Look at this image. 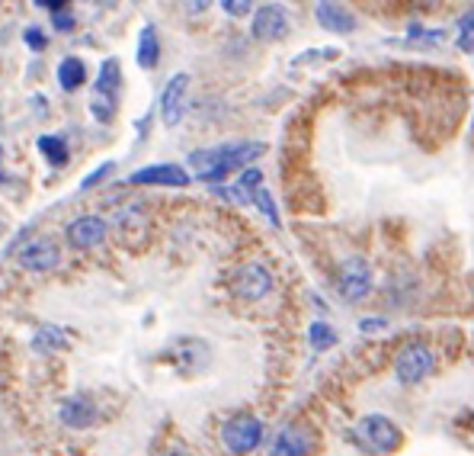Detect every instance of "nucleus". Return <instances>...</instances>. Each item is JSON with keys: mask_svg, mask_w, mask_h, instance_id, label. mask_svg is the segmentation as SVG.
I'll return each mask as SVG.
<instances>
[{"mask_svg": "<svg viewBox=\"0 0 474 456\" xmlns=\"http://www.w3.org/2000/svg\"><path fill=\"white\" fill-rule=\"evenodd\" d=\"M266 151V145L260 142H228L218 145V148H205V151H193L189 155V165L199 167V177L209 183L221 181L231 171H241V167L254 165L260 155Z\"/></svg>", "mask_w": 474, "mask_h": 456, "instance_id": "f257e3e1", "label": "nucleus"}, {"mask_svg": "<svg viewBox=\"0 0 474 456\" xmlns=\"http://www.w3.org/2000/svg\"><path fill=\"white\" fill-rule=\"evenodd\" d=\"M356 443L366 450V453L388 456L404 443V434H401V427H397L388 415H366L356 425Z\"/></svg>", "mask_w": 474, "mask_h": 456, "instance_id": "f03ea898", "label": "nucleus"}, {"mask_svg": "<svg viewBox=\"0 0 474 456\" xmlns=\"http://www.w3.org/2000/svg\"><path fill=\"white\" fill-rule=\"evenodd\" d=\"M436 370V354L433 347L423 341H411L397 350L395 357V379L401 385H420L423 379H429Z\"/></svg>", "mask_w": 474, "mask_h": 456, "instance_id": "7ed1b4c3", "label": "nucleus"}, {"mask_svg": "<svg viewBox=\"0 0 474 456\" xmlns=\"http://www.w3.org/2000/svg\"><path fill=\"white\" fill-rule=\"evenodd\" d=\"M372 264H369L366 258H359V254H353V258H346L340 264V270H337V290H340V296L346 302H362L372 292Z\"/></svg>", "mask_w": 474, "mask_h": 456, "instance_id": "20e7f679", "label": "nucleus"}, {"mask_svg": "<svg viewBox=\"0 0 474 456\" xmlns=\"http://www.w3.org/2000/svg\"><path fill=\"white\" fill-rule=\"evenodd\" d=\"M260 441H263V421L254 415H237L221 427V443L234 456L254 453L260 447Z\"/></svg>", "mask_w": 474, "mask_h": 456, "instance_id": "39448f33", "label": "nucleus"}, {"mask_svg": "<svg viewBox=\"0 0 474 456\" xmlns=\"http://www.w3.org/2000/svg\"><path fill=\"white\" fill-rule=\"evenodd\" d=\"M231 290L241 300H263L266 292L272 290V274L263 264H244V267L234 270Z\"/></svg>", "mask_w": 474, "mask_h": 456, "instance_id": "423d86ee", "label": "nucleus"}, {"mask_svg": "<svg viewBox=\"0 0 474 456\" xmlns=\"http://www.w3.org/2000/svg\"><path fill=\"white\" fill-rule=\"evenodd\" d=\"M132 187H189V173L183 171L179 165H170V161H163V165H148L135 171L129 177Z\"/></svg>", "mask_w": 474, "mask_h": 456, "instance_id": "0eeeda50", "label": "nucleus"}, {"mask_svg": "<svg viewBox=\"0 0 474 456\" xmlns=\"http://www.w3.org/2000/svg\"><path fill=\"white\" fill-rule=\"evenodd\" d=\"M286 32H288L286 10L276 7V4H263V7H257V13H254V39L279 42V39H286Z\"/></svg>", "mask_w": 474, "mask_h": 456, "instance_id": "6e6552de", "label": "nucleus"}, {"mask_svg": "<svg viewBox=\"0 0 474 456\" xmlns=\"http://www.w3.org/2000/svg\"><path fill=\"white\" fill-rule=\"evenodd\" d=\"M187 90H189V74H173L167 80L161 94V116L163 126H177L183 119V106H187Z\"/></svg>", "mask_w": 474, "mask_h": 456, "instance_id": "1a4fd4ad", "label": "nucleus"}, {"mask_svg": "<svg viewBox=\"0 0 474 456\" xmlns=\"http://www.w3.org/2000/svg\"><path fill=\"white\" fill-rule=\"evenodd\" d=\"M312 450L314 437L304 425H286L272 441V456H308Z\"/></svg>", "mask_w": 474, "mask_h": 456, "instance_id": "9d476101", "label": "nucleus"}, {"mask_svg": "<svg viewBox=\"0 0 474 456\" xmlns=\"http://www.w3.org/2000/svg\"><path fill=\"white\" fill-rule=\"evenodd\" d=\"M314 20L320 23V30L337 32V36H346V32L356 30V13L350 7H343V4H330V0L314 7Z\"/></svg>", "mask_w": 474, "mask_h": 456, "instance_id": "9b49d317", "label": "nucleus"}, {"mask_svg": "<svg viewBox=\"0 0 474 456\" xmlns=\"http://www.w3.org/2000/svg\"><path fill=\"white\" fill-rule=\"evenodd\" d=\"M106 238V222L100 215H80L68 225V241L71 248H96Z\"/></svg>", "mask_w": 474, "mask_h": 456, "instance_id": "f8f14e48", "label": "nucleus"}, {"mask_svg": "<svg viewBox=\"0 0 474 456\" xmlns=\"http://www.w3.org/2000/svg\"><path fill=\"white\" fill-rule=\"evenodd\" d=\"M20 264L26 270H36V274H46V270L58 267V244L52 238H39V241H32L29 248L20 251Z\"/></svg>", "mask_w": 474, "mask_h": 456, "instance_id": "ddd939ff", "label": "nucleus"}, {"mask_svg": "<svg viewBox=\"0 0 474 456\" xmlns=\"http://www.w3.org/2000/svg\"><path fill=\"white\" fill-rule=\"evenodd\" d=\"M119 87H122V64H119V58H106L100 64V74H96V103L106 100L109 106H116Z\"/></svg>", "mask_w": 474, "mask_h": 456, "instance_id": "4468645a", "label": "nucleus"}, {"mask_svg": "<svg viewBox=\"0 0 474 456\" xmlns=\"http://www.w3.org/2000/svg\"><path fill=\"white\" fill-rule=\"evenodd\" d=\"M62 421L68 427H94L96 425V405L87 395H74L62 405Z\"/></svg>", "mask_w": 474, "mask_h": 456, "instance_id": "2eb2a0df", "label": "nucleus"}, {"mask_svg": "<svg viewBox=\"0 0 474 456\" xmlns=\"http://www.w3.org/2000/svg\"><path fill=\"white\" fill-rule=\"evenodd\" d=\"M157 62H161V39H157V30L154 26H145L138 36V64L141 68H157Z\"/></svg>", "mask_w": 474, "mask_h": 456, "instance_id": "dca6fc26", "label": "nucleus"}, {"mask_svg": "<svg viewBox=\"0 0 474 456\" xmlns=\"http://www.w3.org/2000/svg\"><path fill=\"white\" fill-rule=\"evenodd\" d=\"M84 80H87V64L80 58H64L58 64V84H62V90H78V87H84Z\"/></svg>", "mask_w": 474, "mask_h": 456, "instance_id": "f3484780", "label": "nucleus"}, {"mask_svg": "<svg viewBox=\"0 0 474 456\" xmlns=\"http://www.w3.org/2000/svg\"><path fill=\"white\" fill-rule=\"evenodd\" d=\"M39 151L46 155V161L52 167H64V165H68V157H71L68 142H64L62 135H42V139H39Z\"/></svg>", "mask_w": 474, "mask_h": 456, "instance_id": "a211bd4d", "label": "nucleus"}, {"mask_svg": "<svg viewBox=\"0 0 474 456\" xmlns=\"http://www.w3.org/2000/svg\"><path fill=\"white\" fill-rule=\"evenodd\" d=\"M32 347L36 350H64L68 347V334H64L58 325H42L36 331V338H32Z\"/></svg>", "mask_w": 474, "mask_h": 456, "instance_id": "6ab92c4d", "label": "nucleus"}, {"mask_svg": "<svg viewBox=\"0 0 474 456\" xmlns=\"http://www.w3.org/2000/svg\"><path fill=\"white\" fill-rule=\"evenodd\" d=\"M308 341H312L314 350H327V347L337 344V331L327 322H312V328H308Z\"/></svg>", "mask_w": 474, "mask_h": 456, "instance_id": "aec40b11", "label": "nucleus"}, {"mask_svg": "<svg viewBox=\"0 0 474 456\" xmlns=\"http://www.w3.org/2000/svg\"><path fill=\"white\" fill-rule=\"evenodd\" d=\"M250 199H254V203H257V209H260V213L266 215V219L272 222V225L279 228V209H276V199L270 197V190H266V187L254 190V193H250Z\"/></svg>", "mask_w": 474, "mask_h": 456, "instance_id": "412c9836", "label": "nucleus"}, {"mask_svg": "<svg viewBox=\"0 0 474 456\" xmlns=\"http://www.w3.org/2000/svg\"><path fill=\"white\" fill-rule=\"evenodd\" d=\"M459 48L462 52H474V10H468L459 20Z\"/></svg>", "mask_w": 474, "mask_h": 456, "instance_id": "4be33fe9", "label": "nucleus"}, {"mask_svg": "<svg viewBox=\"0 0 474 456\" xmlns=\"http://www.w3.org/2000/svg\"><path fill=\"white\" fill-rule=\"evenodd\" d=\"M260 181H263V173H260V167H247V171L241 173V181H237V190H244V193H254V190H260Z\"/></svg>", "mask_w": 474, "mask_h": 456, "instance_id": "5701e85b", "label": "nucleus"}, {"mask_svg": "<svg viewBox=\"0 0 474 456\" xmlns=\"http://www.w3.org/2000/svg\"><path fill=\"white\" fill-rule=\"evenodd\" d=\"M112 167H116V165H112V161L100 165L94 173H90V177H84V181H80V190H90V187H96V183H103V181H106V177H109V173H112Z\"/></svg>", "mask_w": 474, "mask_h": 456, "instance_id": "b1692460", "label": "nucleus"}, {"mask_svg": "<svg viewBox=\"0 0 474 456\" xmlns=\"http://www.w3.org/2000/svg\"><path fill=\"white\" fill-rule=\"evenodd\" d=\"M23 39H26V46H29L32 52H42V48H46V32H42L39 26H29V30L23 32Z\"/></svg>", "mask_w": 474, "mask_h": 456, "instance_id": "393cba45", "label": "nucleus"}, {"mask_svg": "<svg viewBox=\"0 0 474 456\" xmlns=\"http://www.w3.org/2000/svg\"><path fill=\"white\" fill-rule=\"evenodd\" d=\"M52 26L58 32H68V30H74V16L68 13V10H64V13H54L52 16Z\"/></svg>", "mask_w": 474, "mask_h": 456, "instance_id": "a878e982", "label": "nucleus"}, {"mask_svg": "<svg viewBox=\"0 0 474 456\" xmlns=\"http://www.w3.org/2000/svg\"><path fill=\"white\" fill-rule=\"evenodd\" d=\"M221 10H228L231 16H244V13H250V4H244V0H225Z\"/></svg>", "mask_w": 474, "mask_h": 456, "instance_id": "bb28decb", "label": "nucleus"}, {"mask_svg": "<svg viewBox=\"0 0 474 456\" xmlns=\"http://www.w3.org/2000/svg\"><path fill=\"white\" fill-rule=\"evenodd\" d=\"M39 7L52 10V16H54V13H64V10H68V4H64V0H42Z\"/></svg>", "mask_w": 474, "mask_h": 456, "instance_id": "cd10ccee", "label": "nucleus"}, {"mask_svg": "<svg viewBox=\"0 0 474 456\" xmlns=\"http://www.w3.org/2000/svg\"><path fill=\"white\" fill-rule=\"evenodd\" d=\"M378 328H385L381 318H366V322H362V331H378Z\"/></svg>", "mask_w": 474, "mask_h": 456, "instance_id": "c85d7f7f", "label": "nucleus"}, {"mask_svg": "<svg viewBox=\"0 0 474 456\" xmlns=\"http://www.w3.org/2000/svg\"><path fill=\"white\" fill-rule=\"evenodd\" d=\"M4 181H7V173H4V171H0V183H4Z\"/></svg>", "mask_w": 474, "mask_h": 456, "instance_id": "c756f323", "label": "nucleus"}, {"mask_svg": "<svg viewBox=\"0 0 474 456\" xmlns=\"http://www.w3.org/2000/svg\"><path fill=\"white\" fill-rule=\"evenodd\" d=\"M167 456H179V453H167Z\"/></svg>", "mask_w": 474, "mask_h": 456, "instance_id": "7c9ffc66", "label": "nucleus"}, {"mask_svg": "<svg viewBox=\"0 0 474 456\" xmlns=\"http://www.w3.org/2000/svg\"><path fill=\"white\" fill-rule=\"evenodd\" d=\"M0 157H4V151H0Z\"/></svg>", "mask_w": 474, "mask_h": 456, "instance_id": "2f4dec72", "label": "nucleus"}]
</instances>
